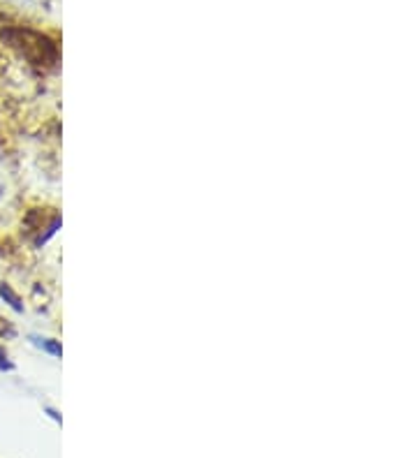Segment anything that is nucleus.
<instances>
[{
	"label": "nucleus",
	"mask_w": 417,
	"mask_h": 458,
	"mask_svg": "<svg viewBox=\"0 0 417 458\" xmlns=\"http://www.w3.org/2000/svg\"><path fill=\"white\" fill-rule=\"evenodd\" d=\"M0 39L12 46V49H17L33 65H54L58 61L56 42L37 30L21 28V26H8V28L0 30Z\"/></svg>",
	"instance_id": "1"
},
{
	"label": "nucleus",
	"mask_w": 417,
	"mask_h": 458,
	"mask_svg": "<svg viewBox=\"0 0 417 458\" xmlns=\"http://www.w3.org/2000/svg\"><path fill=\"white\" fill-rule=\"evenodd\" d=\"M0 298H3V301L8 303L10 308H15L17 313H24V303H21V296H19L17 292L12 289L8 283H0Z\"/></svg>",
	"instance_id": "2"
},
{
	"label": "nucleus",
	"mask_w": 417,
	"mask_h": 458,
	"mask_svg": "<svg viewBox=\"0 0 417 458\" xmlns=\"http://www.w3.org/2000/svg\"><path fill=\"white\" fill-rule=\"evenodd\" d=\"M30 341L35 343L37 347L46 350V352H49V354H54V356H61V354H63L61 345H58L56 341H51V338H39V336H30Z\"/></svg>",
	"instance_id": "3"
},
{
	"label": "nucleus",
	"mask_w": 417,
	"mask_h": 458,
	"mask_svg": "<svg viewBox=\"0 0 417 458\" xmlns=\"http://www.w3.org/2000/svg\"><path fill=\"white\" fill-rule=\"evenodd\" d=\"M15 366H12V361L8 359V354H5V350L0 347V370H12Z\"/></svg>",
	"instance_id": "4"
},
{
	"label": "nucleus",
	"mask_w": 417,
	"mask_h": 458,
	"mask_svg": "<svg viewBox=\"0 0 417 458\" xmlns=\"http://www.w3.org/2000/svg\"><path fill=\"white\" fill-rule=\"evenodd\" d=\"M0 197H3V185H0Z\"/></svg>",
	"instance_id": "5"
}]
</instances>
